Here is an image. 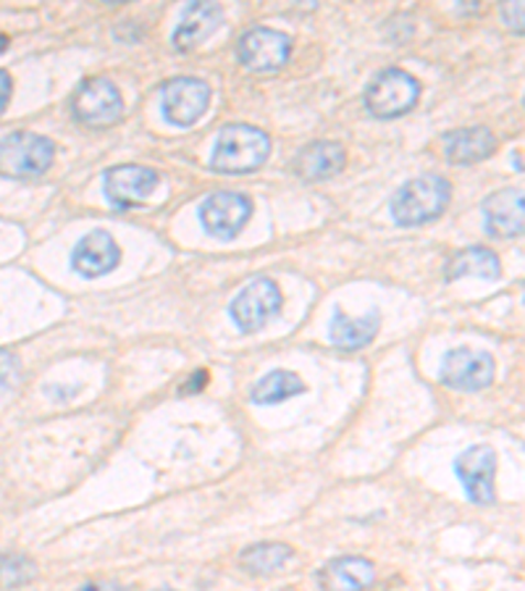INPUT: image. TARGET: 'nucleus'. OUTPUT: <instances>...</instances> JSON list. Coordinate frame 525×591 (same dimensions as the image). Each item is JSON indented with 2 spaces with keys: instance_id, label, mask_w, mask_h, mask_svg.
I'll use <instances>...</instances> for the list:
<instances>
[{
  "instance_id": "f257e3e1",
  "label": "nucleus",
  "mask_w": 525,
  "mask_h": 591,
  "mask_svg": "<svg viewBox=\"0 0 525 591\" xmlns=\"http://www.w3.org/2000/svg\"><path fill=\"white\" fill-rule=\"evenodd\" d=\"M449 197H452V185L445 176L423 174L405 182L394 193L392 203H389V214L400 227H420V223L439 219L445 214Z\"/></svg>"
},
{
  "instance_id": "f03ea898",
  "label": "nucleus",
  "mask_w": 525,
  "mask_h": 591,
  "mask_svg": "<svg viewBox=\"0 0 525 591\" xmlns=\"http://www.w3.org/2000/svg\"><path fill=\"white\" fill-rule=\"evenodd\" d=\"M271 140L263 129L250 124H229L216 140L210 166L221 174H252L269 161Z\"/></svg>"
},
{
  "instance_id": "7ed1b4c3",
  "label": "nucleus",
  "mask_w": 525,
  "mask_h": 591,
  "mask_svg": "<svg viewBox=\"0 0 525 591\" xmlns=\"http://www.w3.org/2000/svg\"><path fill=\"white\" fill-rule=\"evenodd\" d=\"M56 145L43 134L13 132L0 140V174L11 179H30L51 168Z\"/></svg>"
},
{
  "instance_id": "20e7f679",
  "label": "nucleus",
  "mask_w": 525,
  "mask_h": 591,
  "mask_svg": "<svg viewBox=\"0 0 525 591\" xmlns=\"http://www.w3.org/2000/svg\"><path fill=\"white\" fill-rule=\"evenodd\" d=\"M420 98V81L402 69H386L368 85L365 108L376 119H397L413 111Z\"/></svg>"
},
{
  "instance_id": "39448f33",
  "label": "nucleus",
  "mask_w": 525,
  "mask_h": 591,
  "mask_svg": "<svg viewBox=\"0 0 525 591\" xmlns=\"http://www.w3.org/2000/svg\"><path fill=\"white\" fill-rule=\"evenodd\" d=\"M278 308H282V289L274 278L261 276L252 278L248 287L231 300L229 314L237 329L252 335V331L263 329L278 314Z\"/></svg>"
},
{
  "instance_id": "423d86ee",
  "label": "nucleus",
  "mask_w": 525,
  "mask_h": 591,
  "mask_svg": "<svg viewBox=\"0 0 525 591\" xmlns=\"http://www.w3.org/2000/svg\"><path fill=\"white\" fill-rule=\"evenodd\" d=\"M121 95L106 77H90L72 95V113L81 124L106 127L121 117Z\"/></svg>"
},
{
  "instance_id": "0eeeda50",
  "label": "nucleus",
  "mask_w": 525,
  "mask_h": 591,
  "mask_svg": "<svg viewBox=\"0 0 525 591\" xmlns=\"http://www.w3.org/2000/svg\"><path fill=\"white\" fill-rule=\"evenodd\" d=\"M496 363L489 352L483 350H470V348H457L449 350L445 360H441L439 379L447 386L460 392H479L494 382Z\"/></svg>"
},
{
  "instance_id": "6e6552de",
  "label": "nucleus",
  "mask_w": 525,
  "mask_h": 591,
  "mask_svg": "<svg viewBox=\"0 0 525 591\" xmlns=\"http://www.w3.org/2000/svg\"><path fill=\"white\" fill-rule=\"evenodd\" d=\"M210 103V87L195 77H176L161 90L163 117L174 127H193L206 113Z\"/></svg>"
},
{
  "instance_id": "1a4fd4ad",
  "label": "nucleus",
  "mask_w": 525,
  "mask_h": 591,
  "mask_svg": "<svg viewBox=\"0 0 525 591\" xmlns=\"http://www.w3.org/2000/svg\"><path fill=\"white\" fill-rule=\"evenodd\" d=\"M252 216V200L242 193H214L200 206L203 229L218 240H234Z\"/></svg>"
},
{
  "instance_id": "9d476101",
  "label": "nucleus",
  "mask_w": 525,
  "mask_h": 591,
  "mask_svg": "<svg viewBox=\"0 0 525 591\" xmlns=\"http://www.w3.org/2000/svg\"><path fill=\"white\" fill-rule=\"evenodd\" d=\"M240 61L250 72L271 74L278 72L289 61L292 40L284 32L271 26H255L240 37Z\"/></svg>"
},
{
  "instance_id": "9b49d317",
  "label": "nucleus",
  "mask_w": 525,
  "mask_h": 591,
  "mask_svg": "<svg viewBox=\"0 0 525 591\" xmlns=\"http://www.w3.org/2000/svg\"><path fill=\"white\" fill-rule=\"evenodd\" d=\"M457 479L466 486V494L475 505H489L496 497V455L486 445L468 447L460 458L455 460Z\"/></svg>"
},
{
  "instance_id": "f8f14e48",
  "label": "nucleus",
  "mask_w": 525,
  "mask_h": 591,
  "mask_svg": "<svg viewBox=\"0 0 525 591\" xmlns=\"http://www.w3.org/2000/svg\"><path fill=\"white\" fill-rule=\"evenodd\" d=\"M158 174L145 166H116L103 176V193L113 208H132L145 203L158 187Z\"/></svg>"
},
{
  "instance_id": "ddd939ff",
  "label": "nucleus",
  "mask_w": 525,
  "mask_h": 591,
  "mask_svg": "<svg viewBox=\"0 0 525 591\" xmlns=\"http://www.w3.org/2000/svg\"><path fill=\"white\" fill-rule=\"evenodd\" d=\"M119 261H121L119 244H116L113 237L103 232V229L81 237L72 253V269L77 271L81 278L111 274V271L119 266Z\"/></svg>"
},
{
  "instance_id": "4468645a",
  "label": "nucleus",
  "mask_w": 525,
  "mask_h": 591,
  "mask_svg": "<svg viewBox=\"0 0 525 591\" xmlns=\"http://www.w3.org/2000/svg\"><path fill=\"white\" fill-rule=\"evenodd\" d=\"M483 221H486V232L500 240L523 234L525 223V206L521 189H500L483 203Z\"/></svg>"
},
{
  "instance_id": "2eb2a0df",
  "label": "nucleus",
  "mask_w": 525,
  "mask_h": 591,
  "mask_svg": "<svg viewBox=\"0 0 525 591\" xmlns=\"http://www.w3.org/2000/svg\"><path fill=\"white\" fill-rule=\"evenodd\" d=\"M223 22V11L218 3H189L182 13V22L174 32V45L176 51L187 53L195 51L197 45L206 43V40L218 30V24Z\"/></svg>"
},
{
  "instance_id": "dca6fc26",
  "label": "nucleus",
  "mask_w": 525,
  "mask_h": 591,
  "mask_svg": "<svg viewBox=\"0 0 525 591\" xmlns=\"http://www.w3.org/2000/svg\"><path fill=\"white\" fill-rule=\"evenodd\" d=\"M347 163V153L339 142H310L308 147L297 153L295 158V172L299 179L305 182H324L337 176L344 168Z\"/></svg>"
},
{
  "instance_id": "f3484780",
  "label": "nucleus",
  "mask_w": 525,
  "mask_h": 591,
  "mask_svg": "<svg viewBox=\"0 0 525 591\" xmlns=\"http://www.w3.org/2000/svg\"><path fill=\"white\" fill-rule=\"evenodd\" d=\"M318 581L324 591H365L376 581V570L365 557H337L326 562Z\"/></svg>"
},
{
  "instance_id": "a211bd4d",
  "label": "nucleus",
  "mask_w": 525,
  "mask_h": 591,
  "mask_svg": "<svg viewBox=\"0 0 525 591\" xmlns=\"http://www.w3.org/2000/svg\"><path fill=\"white\" fill-rule=\"evenodd\" d=\"M496 147V138L486 127H468L449 132L445 138V158L449 163H479Z\"/></svg>"
},
{
  "instance_id": "6ab92c4d",
  "label": "nucleus",
  "mask_w": 525,
  "mask_h": 591,
  "mask_svg": "<svg viewBox=\"0 0 525 591\" xmlns=\"http://www.w3.org/2000/svg\"><path fill=\"white\" fill-rule=\"evenodd\" d=\"M381 318L376 310L368 316H344L342 310H333V318L329 324V337L339 350H360L373 342L379 335Z\"/></svg>"
},
{
  "instance_id": "aec40b11",
  "label": "nucleus",
  "mask_w": 525,
  "mask_h": 591,
  "mask_svg": "<svg viewBox=\"0 0 525 591\" xmlns=\"http://www.w3.org/2000/svg\"><path fill=\"white\" fill-rule=\"evenodd\" d=\"M500 271H502L500 258L491 253L489 248H466L449 258L447 263V278L475 276L491 282V278L500 276Z\"/></svg>"
},
{
  "instance_id": "412c9836",
  "label": "nucleus",
  "mask_w": 525,
  "mask_h": 591,
  "mask_svg": "<svg viewBox=\"0 0 525 591\" xmlns=\"http://www.w3.org/2000/svg\"><path fill=\"white\" fill-rule=\"evenodd\" d=\"M305 392V384L299 382L297 373L292 371H271L269 376H263L261 382L252 390V403L258 405H278L284 400L297 397Z\"/></svg>"
},
{
  "instance_id": "4be33fe9",
  "label": "nucleus",
  "mask_w": 525,
  "mask_h": 591,
  "mask_svg": "<svg viewBox=\"0 0 525 591\" xmlns=\"http://www.w3.org/2000/svg\"><path fill=\"white\" fill-rule=\"evenodd\" d=\"M240 560L250 573H274L286 560H292V549L286 545H255L244 549Z\"/></svg>"
},
{
  "instance_id": "5701e85b",
  "label": "nucleus",
  "mask_w": 525,
  "mask_h": 591,
  "mask_svg": "<svg viewBox=\"0 0 525 591\" xmlns=\"http://www.w3.org/2000/svg\"><path fill=\"white\" fill-rule=\"evenodd\" d=\"M35 579V562L24 555L0 557V589H17Z\"/></svg>"
},
{
  "instance_id": "b1692460",
  "label": "nucleus",
  "mask_w": 525,
  "mask_h": 591,
  "mask_svg": "<svg viewBox=\"0 0 525 591\" xmlns=\"http://www.w3.org/2000/svg\"><path fill=\"white\" fill-rule=\"evenodd\" d=\"M22 379V360L9 350H0V397H6Z\"/></svg>"
},
{
  "instance_id": "393cba45",
  "label": "nucleus",
  "mask_w": 525,
  "mask_h": 591,
  "mask_svg": "<svg viewBox=\"0 0 525 591\" xmlns=\"http://www.w3.org/2000/svg\"><path fill=\"white\" fill-rule=\"evenodd\" d=\"M504 19L510 26H517V32L523 30V3H507L504 6Z\"/></svg>"
},
{
  "instance_id": "a878e982",
  "label": "nucleus",
  "mask_w": 525,
  "mask_h": 591,
  "mask_svg": "<svg viewBox=\"0 0 525 591\" xmlns=\"http://www.w3.org/2000/svg\"><path fill=\"white\" fill-rule=\"evenodd\" d=\"M11 87H13V81L9 77V72H3L0 69V113L6 111V106H9V100H11Z\"/></svg>"
},
{
  "instance_id": "bb28decb",
  "label": "nucleus",
  "mask_w": 525,
  "mask_h": 591,
  "mask_svg": "<svg viewBox=\"0 0 525 591\" xmlns=\"http://www.w3.org/2000/svg\"><path fill=\"white\" fill-rule=\"evenodd\" d=\"M206 384H208V373L206 371H197V373H193V379H189V384L182 386V394L203 390V386H206Z\"/></svg>"
},
{
  "instance_id": "cd10ccee",
  "label": "nucleus",
  "mask_w": 525,
  "mask_h": 591,
  "mask_svg": "<svg viewBox=\"0 0 525 591\" xmlns=\"http://www.w3.org/2000/svg\"><path fill=\"white\" fill-rule=\"evenodd\" d=\"M79 591H121V589L111 587V583H90V587H81Z\"/></svg>"
},
{
  "instance_id": "c85d7f7f",
  "label": "nucleus",
  "mask_w": 525,
  "mask_h": 591,
  "mask_svg": "<svg viewBox=\"0 0 525 591\" xmlns=\"http://www.w3.org/2000/svg\"><path fill=\"white\" fill-rule=\"evenodd\" d=\"M161 591H172V589H161Z\"/></svg>"
}]
</instances>
